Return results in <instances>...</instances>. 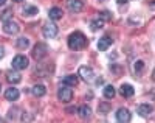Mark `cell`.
<instances>
[{"instance_id":"cell-1","label":"cell","mask_w":155,"mask_h":123,"mask_svg":"<svg viewBox=\"0 0 155 123\" xmlns=\"http://www.w3.org/2000/svg\"><path fill=\"white\" fill-rule=\"evenodd\" d=\"M87 45V37L84 36V33L81 31H74L68 36V47L71 50H76V51H79L82 48H85Z\"/></svg>"},{"instance_id":"cell-2","label":"cell","mask_w":155,"mask_h":123,"mask_svg":"<svg viewBox=\"0 0 155 123\" xmlns=\"http://www.w3.org/2000/svg\"><path fill=\"white\" fill-rule=\"evenodd\" d=\"M28 65H30V61L25 54H17V56H14V59H12V69H16V70H23V69H27Z\"/></svg>"},{"instance_id":"cell-3","label":"cell","mask_w":155,"mask_h":123,"mask_svg":"<svg viewBox=\"0 0 155 123\" xmlns=\"http://www.w3.org/2000/svg\"><path fill=\"white\" fill-rule=\"evenodd\" d=\"M47 53H48V47L44 42H37L34 45V48H33V58L37 59V61H41V59H44V56Z\"/></svg>"},{"instance_id":"cell-4","label":"cell","mask_w":155,"mask_h":123,"mask_svg":"<svg viewBox=\"0 0 155 123\" xmlns=\"http://www.w3.org/2000/svg\"><path fill=\"white\" fill-rule=\"evenodd\" d=\"M58 98H59L62 103H70L71 98H73V90H71V87L62 86V87L58 90Z\"/></svg>"},{"instance_id":"cell-5","label":"cell","mask_w":155,"mask_h":123,"mask_svg":"<svg viewBox=\"0 0 155 123\" xmlns=\"http://www.w3.org/2000/svg\"><path fill=\"white\" fill-rule=\"evenodd\" d=\"M42 34L45 36V37H48V39H53V37H56L58 36V26L54 25V23H45L44 25V28H42Z\"/></svg>"},{"instance_id":"cell-6","label":"cell","mask_w":155,"mask_h":123,"mask_svg":"<svg viewBox=\"0 0 155 123\" xmlns=\"http://www.w3.org/2000/svg\"><path fill=\"white\" fill-rule=\"evenodd\" d=\"M130 118H132V114H130L129 109L121 107V109L116 111V120H118L120 123H129V121H130Z\"/></svg>"},{"instance_id":"cell-7","label":"cell","mask_w":155,"mask_h":123,"mask_svg":"<svg viewBox=\"0 0 155 123\" xmlns=\"http://www.w3.org/2000/svg\"><path fill=\"white\" fill-rule=\"evenodd\" d=\"M78 73H79V76L84 79V81H90L93 78V69L88 65H81L79 70H78Z\"/></svg>"},{"instance_id":"cell-8","label":"cell","mask_w":155,"mask_h":123,"mask_svg":"<svg viewBox=\"0 0 155 123\" xmlns=\"http://www.w3.org/2000/svg\"><path fill=\"white\" fill-rule=\"evenodd\" d=\"M3 31L6 34H16V33H19V25L12 19L8 22H3Z\"/></svg>"},{"instance_id":"cell-9","label":"cell","mask_w":155,"mask_h":123,"mask_svg":"<svg viewBox=\"0 0 155 123\" xmlns=\"http://www.w3.org/2000/svg\"><path fill=\"white\" fill-rule=\"evenodd\" d=\"M113 44V39L110 37V36H102L99 40H98V50H101V51H106L110 45Z\"/></svg>"},{"instance_id":"cell-10","label":"cell","mask_w":155,"mask_h":123,"mask_svg":"<svg viewBox=\"0 0 155 123\" xmlns=\"http://www.w3.org/2000/svg\"><path fill=\"white\" fill-rule=\"evenodd\" d=\"M67 6L71 12H81L84 8V3L81 0H67Z\"/></svg>"},{"instance_id":"cell-11","label":"cell","mask_w":155,"mask_h":123,"mask_svg":"<svg viewBox=\"0 0 155 123\" xmlns=\"http://www.w3.org/2000/svg\"><path fill=\"white\" fill-rule=\"evenodd\" d=\"M20 79H22V75L17 72V70H9L6 72V81L11 84H17L20 83Z\"/></svg>"},{"instance_id":"cell-12","label":"cell","mask_w":155,"mask_h":123,"mask_svg":"<svg viewBox=\"0 0 155 123\" xmlns=\"http://www.w3.org/2000/svg\"><path fill=\"white\" fill-rule=\"evenodd\" d=\"M120 93H121V97H124V98H130V97H134L135 89L130 84H121L120 86Z\"/></svg>"},{"instance_id":"cell-13","label":"cell","mask_w":155,"mask_h":123,"mask_svg":"<svg viewBox=\"0 0 155 123\" xmlns=\"http://www.w3.org/2000/svg\"><path fill=\"white\" fill-rule=\"evenodd\" d=\"M152 106L150 104H147V103H143V104H140L138 107H137V112H138V115H141V117H149L150 114H152Z\"/></svg>"},{"instance_id":"cell-14","label":"cell","mask_w":155,"mask_h":123,"mask_svg":"<svg viewBox=\"0 0 155 123\" xmlns=\"http://www.w3.org/2000/svg\"><path fill=\"white\" fill-rule=\"evenodd\" d=\"M19 97H20V92H19L16 87H9V89L5 92V98H6L8 101H17Z\"/></svg>"},{"instance_id":"cell-15","label":"cell","mask_w":155,"mask_h":123,"mask_svg":"<svg viewBox=\"0 0 155 123\" xmlns=\"http://www.w3.org/2000/svg\"><path fill=\"white\" fill-rule=\"evenodd\" d=\"M51 72H53V67H47L44 65V62H39L37 64V67H36V75H39V76H47V75H51Z\"/></svg>"},{"instance_id":"cell-16","label":"cell","mask_w":155,"mask_h":123,"mask_svg":"<svg viewBox=\"0 0 155 123\" xmlns=\"http://www.w3.org/2000/svg\"><path fill=\"white\" fill-rule=\"evenodd\" d=\"M48 16H50V19H51V20H59V19H62V9H61V8H58V6L50 8Z\"/></svg>"},{"instance_id":"cell-17","label":"cell","mask_w":155,"mask_h":123,"mask_svg":"<svg viewBox=\"0 0 155 123\" xmlns=\"http://www.w3.org/2000/svg\"><path fill=\"white\" fill-rule=\"evenodd\" d=\"M78 81H79V78H78L76 75H68L62 79V84L64 86H67V87H71V86H76L78 84Z\"/></svg>"},{"instance_id":"cell-18","label":"cell","mask_w":155,"mask_h":123,"mask_svg":"<svg viewBox=\"0 0 155 123\" xmlns=\"http://www.w3.org/2000/svg\"><path fill=\"white\" fill-rule=\"evenodd\" d=\"M31 92H33L34 97L39 98V97H44V95L47 93V89H45V86H42V84H36V86H33Z\"/></svg>"},{"instance_id":"cell-19","label":"cell","mask_w":155,"mask_h":123,"mask_svg":"<svg viewBox=\"0 0 155 123\" xmlns=\"http://www.w3.org/2000/svg\"><path fill=\"white\" fill-rule=\"evenodd\" d=\"M39 12V9H37V6H33V5H28V6H25L23 8V11H22V14L25 16V17H28V16H36Z\"/></svg>"},{"instance_id":"cell-20","label":"cell","mask_w":155,"mask_h":123,"mask_svg":"<svg viewBox=\"0 0 155 123\" xmlns=\"http://www.w3.org/2000/svg\"><path fill=\"white\" fill-rule=\"evenodd\" d=\"M78 114H79L82 118H88V117H90V114H92V109H90L87 104H84V106H81V107H79Z\"/></svg>"},{"instance_id":"cell-21","label":"cell","mask_w":155,"mask_h":123,"mask_svg":"<svg viewBox=\"0 0 155 123\" xmlns=\"http://www.w3.org/2000/svg\"><path fill=\"white\" fill-rule=\"evenodd\" d=\"M12 8H6L2 14H0V20H3V22H8V20H11L12 19Z\"/></svg>"},{"instance_id":"cell-22","label":"cell","mask_w":155,"mask_h":123,"mask_svg":"<svg viewBox=\"0 0 155 123\" xmlns=\"http://www.w3.org/2000/svg\"><path fill=\"white\" fill-rule=\"evenodd\" d=\"M28 45H30V40H28L27 37H19V39H17L16 47H17L19 50H25V48H28Z\"/></svg>"},{"instance_id":"cell-23","label":"cell","mask_w":155,"mask_h":123,"mask_svg":"<svg viewBox=\"0 0 155 123\" xmlns=\"http://www.w3.org/2000/svg\"><path fill=\"white\" fill-rule=\"evenodd\" d=\"M102 93H104V97H106V98H113L116 92H115V87H113V86L107 84V86L104 87V92H102Z\"/></svg>"},{"instance_id":"cell-24","label":"cell","mask_w":155,"mask_h":123,"mask_svg":"<svg viewBox=\"0 0 155 123\" xmlns=\"http://www.w3.org/2000/svg\"><path fill=\"white\" fill-rule=\"evenodd\" d=\"M102 26H104V22H102L101 19H95L92 23H90V30H92V31H96V30L102 28Z\"/></svg>"},{"instance_id":"cell-25","label":"cell","mask_w":155,"mask_h":123,"mask_svg":"<svg viewBox=\"0 0 155 123\" xmlns=\"http://www.w3.org/2000/svg\"><path fill=\"white\" fill-rule=\"evenodd\" d=\"M99 19H101L102 22H104V20H110V19H112V14H110L109 11H101V12H99Z\"/></svg>"},{"instance_id":"cell-26","label":"cell","mask_w":155,"mask_h":123,"mask_svg":"<svg viewBox=\"0 0 155 123\" xmlns=\"http://www.w3.org/2000/svg\"><path fill=\"white\" fill-rule=\"evenodd\" d=\"M98 109H99L102 114H107V112H109V109H110V106L106 104V103H99V104H98Z\"/></svg>"},{"instance_id":"cell-27","label":"cell","mask_w":155,"mask_h":123,"mask_svg":"<svg viewBox=\"0 0 155 123\" xmlns=\"http://www.w3.org/2000/svg\"><path fill=\"white\" fill-rule=\"evenodd\" d=\"M143 67H144V62H143V61H137V62H135V72L140 73L141 70H143Z\"/></svg>"},{"instance_id":"cell-28","label":"cell","mask_w":155,"mask_h":123,"mask_svg":"<svg viewBox=\"0 0 155 123\" xmlns=\"http://www.w3.org/2000/svg\"><path fill=\"white\" fill-rule=\"evenodd\" d=\"M67 112H68V114H73V112H78V109L73 107V106H70V107H67Z\"/></svg>"},{"instance_id":"cell-29","label":"cell","mask_w":155,"mask_h":123,"mask_svg":"<svg viewBox=\"0 0 155 123\" xmlns=\"http://www.w3.org/2000/svg\"><path fill=\"white\" fill-rule=\"evenodd\" d=\"M22 118H23V121H30V120H31V115H30V114H23Z\"/></svg>"},{"instance_id":"cell-30","label":"cell","mask_w":155,"mask_h":123,"mask_svg":"<svg viewBox=\"0 0 155 123\" xmlns=\"http://www.w3.org/2000/svg\"><path fill=\"white\" fill-rule=\"evenodd\" d=\"M3 56H5V48H3V47H0V59H2Z\"/></svg>"},{"instance_id":"cell-31","label":"cell","mask_w":155,"mask_h":123,"mask_svg":"<svg viewBox=\"0 0 155 123\" xmlns=\"http://www.w3.org/2000/svg\"><path fill=\"white\" fill-rule=\"evenodd\" d=\"M5 2H6V0H0V6H3V5H5Z\"/></svg>"},{"instance_id":"cell-32","label":"cell","mask_w":155,"mask_h":123,"mask_svg":"<svg viewBox=\"0 0 155 123\" xmlns=\"http://www.w3.org/2000/svg\"><path fill=\"white\" fill-rule=\"evenodd\" d=\"M12 2H16V3H20V2H22V0H12Z\"/></svg>"},{"instance_id":"cell-33","label":"cell","mask_w":155,"mask_h":123,"mask_svg":"<svg viewBox=\"0 0 155 123\" xmlns=\"http://www.w3.org/2000/svg\"><path fill=\"white\" fill-rule=\"evenodd\" d=\"M152 78H153V79H155V70H153V75H152Z\"/></svg>"},{"instance_id":"cell-34","label":"cell","mask_w":155,"mask_h":123,"mask_svg":"<svg viewBox=\"0 0 155 123\" xmlns=\"http://www.w3.org/2000/svg\"><path fill=\"white\" fill-rule=\"evenodd\" d=\"M99 2H106V0H99Z\"/></svg>"},{"instance_id":"cell-35","label":"cell","mask_w":155,"mask_h":123,"mask_svg":"<svg viewBox=\"0 0 155 123\" xmlns=\"http://www.w3.org/2000/svg\"><path fill=\"white\" fill-rule=\"evenodd\" d=\"M0 123H3V120H0Z\"/></svg>"},{"instance_id":"cell-36","label":"cell","mask_w":155,"mask_h":123,"mask_svg":"<svg viewBox=\"0 0 155 123\" xmlns=\"http://www.w3.org/2000/svg\"><path fill=\"white\" fill-rule=\"evenodd\" d=\"M0 89H2V86H0Z\"/></svg>"}]
</instances>
